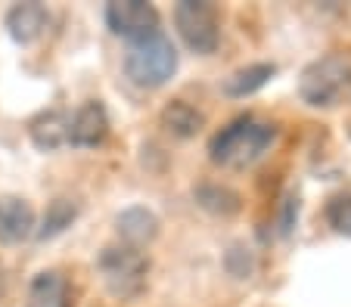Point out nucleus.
I'll list each match as a JSON object with an SVG mask.
<instances>
[{
	"label": "nucleus",
	"instance_id": "12",
	"mask_svg": "<svg viewBox=\"0 0 351 307\" xmlns=\"http://www.w3.org/2000/svg\"><path fill=\"white\" fill-rule=\"evenodd\" d=\"M32 143L40 152H53V149L69 143V115L66 112H40L38 118L28 124Z\"/></svg>",
	"mask_w": 351,
	"mask_h": 307
},
{
	"label": "nucleus",
	"instance_id": "5",
	"mask_svg": "<svg viewBox=\"0 0 351 307\" xmlns=\"http://www.w3.org/2000/svg\"><path fill=\"white\" fill-rule=\"evenodd\" d=\"M174 25H178L184 44L199 56H208L221 44V19L218 10L206 0H180L174 10Z\"/></svg>",
	"mask_w": 351,
	"mask_h": 307
},
{
	"label": "nucleus",
	"instance_id": "2",
	"mask_svg": "<svg viewBox=\"0 0 351 307\" xmlns=\"http://www.w3.org/2000/svg\"><path fill=\"white\" fill-rule=\"evenodd\" d=\"M174 72H178V50H174L168 34L156 31L146 38L128 40L125 75L137 87H162Z\"/></svg>",
	"mask_w": 351,
	"mask_h": 307
},
{
	"label": "nucleus",
	"instance_id": "13",
	"mask_svg": "<svg viewBox=\"0 0 351 307\" xmlns=\"http://www.w3.org/2000/svg\"><path fill=\"white\" fill-rule=\"evenodd\" d=\"M162 124H165L174 137L186 140V137H196L199 131H202V124H206V115L199 112L196 106L184 103V100H171L165 109H162Z\"/></svg>",
	"mask_w": 351,
	"mask_h": 307
},
{
	"label": "nucleus",
	"instance_id": "3",
	"mask_svg": "<svg viewBox=\"0 0 351 307\" xmlns=\"http://www.w3.org/2000/svg\"><path fill=\"white\" fill-rule=\"evenodd\" d=\"M351 84V62L342 53H326L305 66V72L298 75V96L314 109L336 106L339 96L348 90Z\"/></svg>",
	"mask_w": 351,
	"mask_h": 307
},
{
	"label": "nucleus",
	"instance_id": "18",
	"mask_svg": "<svg viewBox=\"0 0 351 307\" xmlns=\"http://www.w3.org/2000/svg\"><path fill=\"white\" fill-rule=\"evenodd\" d=\"M224 267H227V273H230V276H237V280H245V276L255 270V258H252V252H249V248L233 245L230 252L224 254Z\"/></svg>",
	"mask_w": 351,
	"mask_h": 307
},
{
	"label": "nucleus",
	"instance_id": "4",
	"mask_svg": "<svg viewBox=\"0 0 351 307\" xmlns=\"http://www.w3.org/2000/svg\"><path fill=\"white\" fill-rule=\"evenodd\" d=\"M97 267H99L103 282H106L109 295H115V298H121V301L137 298V295L146 289L149 261H146V254L140 252V248L109 245L99 252Z\"/></svg>",
	"mask_w": 351,
	"mask_h": 307
},
{
	"label": "nucleus",
	"instance_id": "9",
	"mask_svg": "<svg viewBox=\"0 0 351 307\" xmlns=\"http://www.w3.org/2000/svg\"><path fill=\"white\" fill-rule=\"evenodd\" d=\"M47 22H50V13H47L44 3L28 0V3H16V7H10L7 31L16 44H34V40L47 31Z\"/></svg>",
	"mask_w": 351,
	"mask_h": 307
},
{
	"label": "nucleus",
	"instance_id": "14",
	"mask_svg": "<svg viewBox=\"0 0 351 307\" xmlns=\"http://www.w3.org/2000/svg\"><path fill=\"white\" fill-rule=\"evenodd\" d=\"M274 75H277V66H271V62H252V66H245V68H237V72L224 81V94L227 96H249V94H255V90H261Z\"/></svg>",
	"mask_w": 351,
	"mask_h": 307
},
{
	"label": "nucleus",
	"instance_id": "19",
	"mask_svg": "<svg viewBox=\"0 0 351 307\" xmlns=\"http://www.w3.org/2000/svg\"><path fill=\"white\" fill-rule=\"evenodd\" d=\"M295 217H298V199L295 196H286L283 202V221H280V233H289L295 227Z\"/></svg>",
	"mask_w": 351,
	"mask_h": 307
},
{
	"label": "nucleus",
	"instance_id": "11",
	"mask_svg": "<svg viewBox=\"0 0 351 307\" xmlns=\"http://www.w3.org/2000/svg\"><path fill=\"white\" fill-rule=\"evenodd\" d=\"M25 307H72V286H69V280L62 273L44 270L28 286Z\"/></svg>",
	"mask_w": 351,
	"mask_h": 307
},
{
	"label": "nucleus",
	"instance_id": "17",
	"mask_svg": "<svg viewBox=\"0 0 351 307\" xmlns=\"http://www.w3.org/2000/svg\"><path fill=\"white\" fill-rule=\"evenodd\" d=\"M326 221H330V227L336 233L351 236V193L332 196L330 205H326Z\"/></svg>",
	"mask_w": 351,
	"mask_h": 307
},
{
	"label": "nucleus",
	"instance_id": "15",
	"mask_svg": "<svg viewBox=\"0 0 351 307\" xmlns=\"http://www.w3.org/2000/svg\"><path fill=\"white\" fill-rule=\"evenodd\" d=\"M75 217H78V208H75V202L53 199L50 205H47L40 227H34V236H38V239H53V236L66 233V230L72 227Z\"/></svg>",
	"mask_w": 351,
	"mask_h": 307
},
{
	"label": "nucleus",
	"instance_id": "10",
	"mask_svg": "<svg viewBox=\"0 0 351 307\" xmlns=\"http://www.w3.org/2000/svg\"><path fill=\"white\" fill-rule=\"evenodd\" d=\"M115 230H119L121 242L131 248H140V245H149V242L159 236V217H156L149 208H125V211L115 217Z\"/></svg>",
	"mask_w": 351,
	"mask_h": 307
},
{
	"label": "nucleus",
	"instance_id": "8",
	"mask_svg": "<svg viewBox=\"0 0 351 307\" xmlns=\"http://www.w3.org/2000/svg\"><path fill=\"white\" fill-rule=\"evenodd\" d=\"M34 236V208L22 196H0V242L19 245Z\"/></svg>",
	"mask_w": 351,
	"mask_h": 307
},
{
	"label": "nucleus",
	"instance_id": "6",
	"mask_svg": "<svg viewBox=\"0 0 351 307\" xmlns=\"http://www.w3.org/2000/svg\"><path fill=\"white\" fill-rule=\"evenodd\" d=\"M106 25L128 40L159 31V10L146 0H112L106 7Z\"/></svg>",
	"mask_w": 351,
	"mask_h": 307
},
{
	"label": "nucleus",
	"instance_id": "1",
	"mask_svg": "<svg viewBox=\"0 0 351 307\" xmlns=\"http://www.w3.org/2000/svg\"><path fill=\"white\" fill-rule=\"evenodd\" d=\"M274 137H277L274 124L258 121L255 115H239V118H233L230 124L221 127L218 134L212 137L208 152H212L215 165L245 168L265 155V149L274 143Z\"/></svg>",
	"mask_w": 351,
	"mask_h": 307
},
{
	"label": "nucleus",
	"instance_id": "16",
	"mask_svg": "<svg viewBox=\"0 0 351 307\" xmlns=\"http://www.w3.org/2000/svg\"><path fill=\"white\" fill-rule=\"evenodd\" d=\"M196 202L212 214H237L239 211V196L230 187H218V183H202L196 187Z\"/></svg>",
	"mask_w": 351,
	"mask_h": 307
},
{
	"label": "nucleus",
	"instance_id": "7",
	"mask_svg": "<svg viewBox=\"0 0 351 307\" xmlns=\"http://www.w3.org/2000/svg\"><path fill=\"white\" fill-rule=\"evenodd\" d=\"M106 134H109V115L99 100H87L69 118V143L72 146H81V149L99 146V143L106 140Z\"/></svg>",
	"mask_w": 351,
	"mask_h": 307
}]
</instances>
